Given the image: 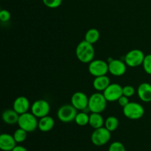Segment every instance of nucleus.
<instances>
[{
	"label": "nucleus",
	"mask_w": 151,
	"mask_h": 151,
	"mask_svg": "<svg viewBox=\"0 0 151 151\" xmlns=\"http://www.w3.org/2000/svg\"><path fill=\"white\" fill-rule=\"evenodd\" d=\"M11 18L10 13L7 10H1L0 11V20L2 22H7Z\"/></svg>",
	"instance_id": "28"
},
{
	"label": "nucleus",
	"mask_w": 151,
	"mask_h": 151,
	"mask_svg": "<svg viewBox=\"0 0 151 151\" xmlns=\"http://www.w3.org/2000/svg\"><path fill=\"white\" fill-rule=\"evenodd\" d=\"M137 94L142 101L145 103L151 102V84L142 83L137 88Z\"/></svg>",
	"instance_id": "15"
},
{
	"label": "nucleus",
	"mask_w": 151,
	"mask_h": 151,
	"mask_svg": "<svg viewBox=\"0 0 151 151\" xmlns=\"http://www.w3.org/2000/svg\"><path fill=\"white\" fill-rule=\"evenodd\" d=\"M145 55L142 50L135 49L128 52L125 56V63L130 67H137L142 65Z\"/></svg>",
	"instance_id": "7"
},
{
	"label": "nucleus",
	"mask_w": 151,
	"mask_h": 151,
	"mask_svg": "<svg viewBox=\"0 0 151 151\" xmlns=\"http://www.w3.org/2000/svg\"><path fill=\"white\" fill-rule=\"evenodd\" d=\"M13 136L9 134H2L0 136V148L3 151H12L16 146Z\"/></svg>",
	"instance_id": "14"
},
{
	"label": "nucleus",
	"mask_w": 151,
	"mask_h": 151,
	"mask_svg": "<svg viewBox=\"0 0 151 151\" xmlns=\"http://www.w3.org/2000/svg\"><path fill=\"white\" fill-rule=\"evenodd\" d=\"M29 108L31 107L29 100L24 96H20V97H17L13 102V109L19 115L28 112Z\"/></svg>",
	"instance_id": "13"
},
{
	"label": "nucleus",
	"mask_w": 151,
	"mask_h": 151,
	"mask_svg": "<svg viewBox=\"0 0 151 151\" xmlns=\"http://www.w3.org/2000/svg\"><path fill=\"white\" fill-rule=\"evenodd\" d=\"M110 84V79L107 75L95 77L93 81V87L97 91H104Z\"/></svg>",
	"instance_id": "17"
},
{
	"label": "nucleus",
	"mask_w": 151,
	"mask_h": 151,
	"mask_svg": "<svg viewBox=\"0 0 151 151\" xmlns=\"http://www.w3.org/2000/svg\"><path fill=\"white\" fill-rule=\"evenodd\" d=\"M18 125L19 128H22L27 132H33L34 131L38 128V121L37 117L31 112H27V113L22 114L19 116Z\"/></svg>",
	"instance_id": "3"
},
{
	"label": "nucleus",
	"mask_w": 151,
	"mask_h": 151,
	"mask_svg": "<svg viewBox=\"0 0 151 151\" xmlns=\"http://www.w3.org/2000/svg\"><path fill=\"white\" fill-rule=\"evenodd\" d=\"M12 151H27V150L24 147H23V146L16 145Z\"/></svg>",
	"instance_id": "30"
},
{
	"label": "nucleus",
	"mask_w": 151,
	"mask_h": 151,
	"mask_svg": "<svg viewBox=\"0 0 151 151\" xmlns=\"http://www.w3.org/2000/svg\"><path fill=\"white\" fill-rule=\"evenodd\" d=\"M100 33L98 29H96V28H91L86 32L85 39L84 40L86 41L87 42L90 43V44H94L98 41V40L100 39Z\"/></svg>",
	"instance_id": "20"
},
{
	"label": "nucleus",
	"mask_w": 151,
	"mask_h": 151,
	"mask_svg": "<svg viewBox=\"0 0 151 151\" xmlns=\"http://www.w3.org/2000/svg\"><path fill=\"white\" fill-rule=\"evenodd\" d=\"M126 63L122 60L117 59L111 60L109 63V72L114 76H122L126 72Z\"/></svg>",
	"instance_id": "12"
},
{
	"label": "nucleus",
	"mask_w": 151,
	"mask_h": 151,
	"mask_svg": "<svg viewBox=\"0 0 151 151\" xmlns=\"http://www.w3.org/2000/svg\"><path fill=\"white\" fill-rule=\"evenodd\" d=\"M103 94L107 101H118L119 97L122 95V87L118 83L110 84Z\"/></svg>",
	"instance_id": "10"
},
{
	"label": "nucleus",
	"mask_w": 151,
	"mask_h": 151,
	"mask_svg": "<svg viewBox=\"0 0 151 151\" xmlns=\"http://www.w3.org/2000/svg\"><path fill=\"white\" fill-rule=\"evenodd\" d=\"M88 98L85 93L77 91L74 93L71 98V103L78 111H84L88 109Z\"/></svg>",
	"instance_id": "11"
},
{
	"label": "nucleus",
	"mask_w": 151,
	"mask_h": 151,
	"mask_svg": "<svg viewBox=\"0 0 151 151\" xmlns=\"http://www.w3.org/2000/svg\"><path fill=\"white\" fill-rule=\"evenodd\" d=\"M77 109L72 104L63 105L58 109L57 111V116L60 121L64 123L75 121L78 114Z\"/></svg>",
	"instance_id": "5"
},
{
	"label": "nucleus",
	"mask_w": 151,
	"mask_h": 151,
	"mask_svg": "<svg viewBox=\"0 0 151 151\" xmlns=\"http://www.w3.org/2000/svg\"><path fill=\"white\" fill-rule=\"evenodd\" d=\"M105 127L111 132L116 131L119 126V120L114 116H110L105 120Z\"/></svg>",
	"instance_id": "21"
},
{
	"label": "nucleus",
	"mask_w": 151,
	"mask_h": 151,
	"mask_svg": "<svg viewBox=\"0 0 151 151\" xmlns=\"http://www.w3.org/2000/svg\"><path fill=\"white\" fill-rule=\"evenodd\" d=\"M109 151H126V149L120 142H114L109 146Z\"/></svg>",
	"instance_id": "26"
},
{
	"label": "nucleus",
	"mask_w": 151,
	"mask_h": 151,
	"mask_svg": "<svg viewBox=\"0 0 151 151\" xmlns=\"http://www.w3.org/2000/svg\"><path fill=\"white\" fill-rule=\"evenodd\" d=\"M111 131L106 127L94 129L91 136V142L96 146H103L107 144L111 139Z\"/></svg>",
	"instance_id": "6"
},
{
	"label": "nucleus",
	"mask_w": 151,
	"mask_h": 151,
	"mask_svg": "<svg viewBox=\"0 0 151 151\" xmlns=\"http://www.w3.org/2000/svg\"><path fill=\"white\" fill-rule=\"evenodd\" d=\"M128 98H129V97H126V96H125L122 94V95L119 97V100H118V103L119 104V106L122 108H124L125 106H126L127 105L130 103L129 99Z\"/></svg>",
	"instance_id": "29"
},
{
	"label": "nucleus",
	"mask_w": 151,
	"mask_h": 151,
	"mask_svg": "<svg viewBox=\"0 0 151 151\" xmlns=\"http://www.w3.org/2000/svg\"><path fill=\"white\" fill-rule=\"evenodd\" d=\"M31 112L37 118H41L47 116L50 111V103L45 100H38L31 106Z\"/></svg>",
	"instance_id": "9"
},
{
	"label": "nucleus",
	"mask_w": 151,
	"mask_h": 151,
	"mask_svg": "<svg viewBox=\"0 0 151 151\" xmlns=\"http://www.w3.org/2000/svg\"><path fill=\"white\" fill-rule=\"evenodd\" d=\"M107 100L103 94L94 93L88 98V109L91 113H100L104 111L107 106Z\"/></svg>",
	"instance_id": "2"
},
{
	"label": "nucleus",
	"mask_w": 151,
	"mask_h": 151,
	"mask_svg": "<svg viewBox=\"0 0 151 151\" xmlns=\"http://www.w3.org/2000/svg\"><path fill=\"white\" fill-rule=\"evenodd\" d=\"M75 121L80 126H85L89 122V115L84 111L79 112L77 114Z\"/></svg>",
	"instance_id": "22"
},
{
	"label": "nucleus",
	"mask_w": 151,
	"mask_h": 151,
	"mask_svg": "<svg viewBox=\"0 0 151 151\" xmlns=\"http://www.w3.org/2000/svg\"><path fill=\"white\" fill-rule=\"evenodd\" d=\"M123 114L128 119L137 120L141 119L144 116L145 109L139 103L130 102L123 108Z\"/></svg>",
	"instance_id": "4"
},
{
	"label": "nucleus",
	"mask_w": 151,
	"mask_h": 151,
	"mask_svg": "<svg viewBox=\"0 0 151 151\" xmlns=\"http://www.w3.org/2000/svg\"><path fill=\"white\" fill-rule=\"evenodd\" d=\"M135 94V88L132 86H125L122 87V94L128 97H131Z\"/></svg>",
	"instance_id": "27"
},
{
	"label": "nucleus",
	"mask_w": 151,
	"mask_h": 151,
	"mask_svg": "<svg viewBox=\"0 0 151 151\" xmlns=\"http://www.w3.org/2000/svg\"><path fill=\"white\" fill-rule=\"evenodd\" d=\"M76 56L78 60L84 63H89L94 60L95 52L93 44L86 41H81L76 47Z\"/></svg>",
	"instance_id": "1"
},
{
	"label": "nucleus",
	"mask_w": 151,
	"mask_h": 151,
	"mask_svg": "<svg viewBox=\"0 0 151 151\" xmlns=\"http://www.w3.org/2000/svg\"><path fill=\"white\" fill-rule=\"evenodd\" d=\"M46 7L49 8H57L62 4V0H42Z\"/></svg>",
	"instance_id": "25"
},
{
	"label": "nucleus",
	"mask_w": 151,
	"mask_h": 151,
	"mask_svg": "<svg viewBox=\"0 0 151 151\" xmlns=\"http://www.w3.org/2000/svg\"><path fill=\"white\" fill-rule=\"evenodd\" d=\"M27 137V132L22 128H19L13 134V137L17 143H22L26 140Z\"/></svg>",
	"instance_id": "23"
},
{
	"label": "nucleus",
	"mask_w": 151,
	"mask_h": 151,
	"mask_svg": "<svg viewBox=\"0 0 151 151\" xmlns=\"http://www.w3.org/2000/svg\"><path fill=\"white\" fill-rule=\"evenodd\" d=\"M20 115L14 109H6L2 113V119L7 125H15L18 123Z\"/></svg>",
	"instance_id": "16"
},
{
	"label": "nucleus",
	"mask_w": 151,
	"mask_h": 151,
	"mask_svg": "<svg viewBox=\"0 0 151 151\" xmlns=\"http://www.w3.org/2000/svg\"><path fill=\"white\" fill-rule=\"evenodd\" d=\"M142 66L145 72L148 75H151V54L145 55Z\"/></svg>",
	"instance_id": "24"
},
{
	"label": "nucleus",
	"mask_w": 151,
	"mask_h": 151,
	"mask_svg": "<svg viewBox=\"0 0 151 151\" xmlns=\"http://www.w3.org/2000/svg\"><path fill=\"white\" fill-rule=\"evenodd\" d=\"M55 126V120L52 116L49 115L40 118L38 121V128L42 132H48L50 131Z\"/></svg>",
	"instance_id": "18"
},
{
	"label": "nucleus",
	"mask_w": 151,
	"mask_h": 151,
	"mask_svg": "<svg viewBox=\"0 0 151 151\" xmlns=\"http://www.w3.org/2000/svg\"><path fill=\"white\" fill-rule=\"evenodd\" d=\"M88 124L91 128L94 129L100 128L101 127H103V125L105 124L104 119L103 116L100 114V113H91L89 115V122Z\"/></svg>",
	"instance_id": "19"
},
{
	"label": "nucleus",
	"mask_w": 151,
	"mask_h": 151,
	"mask_svg": "<svg viewBox=\"0 0 151 151\" xmlns=\"http://www.w3.org/2000/svg\"><path fill=\"white\" fill-rule=\"evenodd\" d=\"M88 72L94 77L106 75L109 72V63L99 59L93 60L88 63Z\"/></svg>",
	"instance_id": "8"
}]
</instances>
